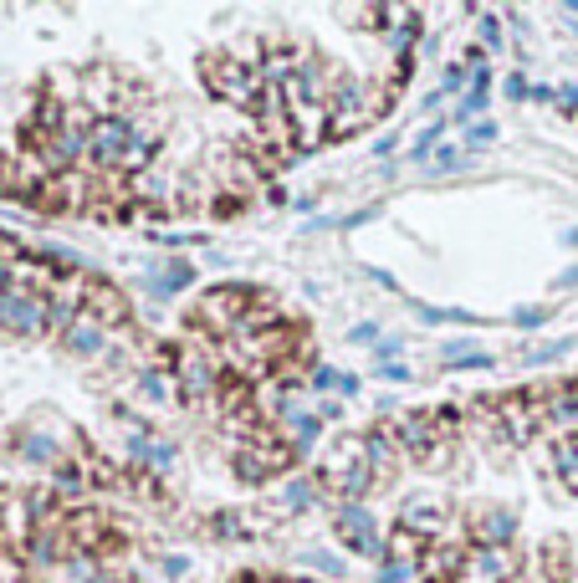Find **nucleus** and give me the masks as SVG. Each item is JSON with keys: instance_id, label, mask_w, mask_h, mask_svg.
<instances>
[{"instance_id": "f257e3e1", "label": "nucleus", "mask_w": 578, "mask_h": 583, "mask_svg": "<svg viewBox=\"0 0 578 583\" xmlns=\"http://www.w3.org/2000/svg\"><path fill=\"white\" fill-rule=\"evenodd\" d=\"M47 312H52V302L41 292H26V287H6V292H0V323H6L11 333H21V338L47 333Z\"/></svg>"}, {"instance_id": "f03ea898", "label": "nucleus", "mask_w": 578, "mask_h": 583, "mask_svg": "<svg viewBox=\"0 0 578 583\" xmlns=\"http://www.w3.org/2000/svg\"><path fill=\"white\" fill-rule=\"evenodd\" d=\"M512 568H517V563H512L502 548H481V553L466 558L461 583H502V578H512Z\"/></svg>"}, {"instance_id": "7ed1b4c3", "label": "nucleus", "mask_w": 578, "mask_h": 583, "mask_svg": "<svg viewBox=\"0 0 578 583\" xmlns=\"http://www.w3.org/2000/svg\"><path fill=\"white\" fill-rule=\"evenodd\" d=\"M87 144H93L103 159H128L133 133H128V123H123V118H98V123H93V139H87Z\"/></svg>"}, {"instance_id": "20e7f679", "label": "nucleus", "mask_w": 578, "mask_h": 583, "mask_svg": "<svg viewBox=\"0 0 578 583\" xmlns=\"http://www.w3.org/2000/svg\"><path fill=\"white\" fill-rule=\"evenodd\" d=\"M210 87L220 98H231V103H251L256 98V77H246V67H236V62H220L215 77H210Z\"/></svg>"}, {"instance_id": "39448f33", "label": "nucleus", "mask_w": 578, "mask_h": 583, "mask_svg": "<svg viewBox=\"0 0 578 583\" xmlns=\"http://www.w3.org/2000/svg\"><path fill=\"white\" fill-rule=\"evenodd\" d=\"M338 537H343V543H353L359 553H374V522L364 512H343L338 517Z\"/></svg>"}, {"instance_id": "423d86ee", "label": "nucleus", "mask_w": 578, "mask_h": 583, "mask_svg": "<svg viewBox=\"0 0 578 583\" xmlns=\"http://www.w3.org/2000/svg\"><path fill=\"white\" fill-rule=\"evenodd\" d=\"M67 343H72L77 353H93V348L103 343V328H98V323H87V312H77L72 328H67Z\"/></svg>"}, {"instance_id": "0eeeda50", "label": "nucleus", "mask_w": 578, "mask_h": 583, "mask_svg": "<svg viewBox=\"0 0 578 583\" xmlns=\"http://www.w3.org/2000/svg\"><path fill=\"white\" fill-rule=\"evenodd\" d=\"M87 297H93V302L103 307V312H98L103 323H118V318H123V307H118V292H108V287H93V292H87Z\"/></svg>"}, {"instance_id": "6e6552de", "label": "nucleus", "mask_w": 578, "mask_h": 583, "mask_svg": "<svg viewBox=\"0 0 578 583\" xmlns=\"http://www.w3.org/2000/svg\"><path fill=\"white\" fill-rule=\"evenodd\" d=\"M481 537H502V543H507V537H512V517H507V512H486Z\"/></svg>"}, {"instance_id": "1a4fd4ad", "label": "nucleus", "mask_w": 578, "mask_h": 583, "mask_svg": "<svg viewBox=\"0 0 578 583\" xmlns=\"http://www.w3.org/2000/svg\"><path fill=\"white\" fill-rule=\"evenodd\" d=\"M185 282H190V266H169V277H159L154 287H159V292H180Z\"/></svg>"}, {"instance_id": "9d476101", "label": "nucleus", "mask_w": 578, "mask_h": 583, "mask_svg": "<svg viewBox=\"0 0 578 583\" xmlns=\"http://www.w3.org/2000/svg\"><path fill=\"white\" fill-rule=\"evenodd\" d=\"M318 384H323V389H343V394H353V379H348V374H333V369H323Z\"/></svg>"}, {"instance_id": "9b49d317", "label": "nucleus", "mask_w": 578, "mask_h": 583, "mask_svg": "<svg viewBox=\"0 0 578 583\" xmlns=\"http://www.w3.org/2000/svg\"><path fill=\"white\" fill-rule=\"evenodd\" d=\"M558 461H563V471L578 481V445H563V451H558Z\"/></svg>"}, {"instance_id": "f8f14e48", "label": "nucleus", "mask_w": 578, "mask_h": 583, "mask_svg": "<svg viewBox=\"0 0 578 583\" xmlns=\"http://www.w3.org/2000/svg\"><path fill=\"white\" fill-rule=\"evenodd\" d=\"M497 139V128L492 123H481V128H471V149H481V144H492Z\"/></svg>"}]
</instances>
